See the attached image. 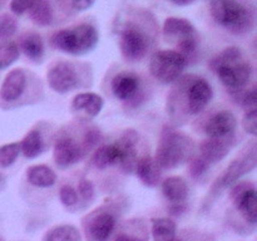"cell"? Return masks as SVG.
Returning <instances> with one entry per match:
<instances>
[{
    "instance_id": "cell-25",
    "label": "cell",
    "mask_w": 257,
    "mask_h": 241,
    "mask_svg": "<svg viewBox=\"0 0 257 241\" xmlns=\"http://www.w3.org/2000/svg\"><path fill=\"white\" fill-rule=\"evenodd\" d=\"M20 143V152L27 158H35L43 152V138L39 131L33 130L25 136Z\"/></svg>"
},
{
    "instance_id": "cell-42",
    "label": "cell",
    "mask_w": 257,
    "mask_h": 241,
    "mask_svg": "<svg viewBox=\"0 0 257 241\" xmlns=\"http://www.w3.org/2000/svg\"><path fill=\"white\" fill-rule=\"evenodd\" d=\"M114 241H143V240L140 237H136V236L127 235V233H119V235L115 237Z\"/></svg>"
},
{
    "instance_id": "cell-38",
    "label": "cell",
    "mask_w": 257,
    "mask_h": 241,
    "mask_svg": "<svg viewBox=\"0 0 257 241\" xmlns=\"http://www.w3.org/2000/svg\"><path fill=\"white\" fill-rule=\"evenodd\" d=\"M78 193L82 196L83 200L90 201L94 196V187L89 180H80L78 183Z\"/></svg>"
},
{
    "instance_id": "cell-41",
    "label": "cell",
    "mask_w": 257,
    "mask_h": 241,
    "mask_svg": "<svg viewBox=\"0 0 257 241\" xmlns=\"http://www.w3.org/2000/svg\"><path fill=\"white\" fill-rule=\"evenodd\" d=\"M99 140H100L99 133L95 132V131L93 130L90 131V132L87 135V137H85V143H88L89 146H93L95 145V143L99 142Z\"/></svg>"
},
{
    "instance_id": "cell-31",
    "label": "cell",
    "mask_w": 257,
    "mask_h": 241,
    "mask_svg": "<svg viewBox=\"0 0 257 241\" xmlns=\"http://www.w3.org/2000/svg\"><path fill=\"white\" fill-rule=\"evenodd\" d=\"M20 153V143L12 142L0 146V167L7 168L17 161Z\"/></svg>"
},
{
    "instance_id": "cell-43",
    "label": "cell",
    "mask_w": 257,
    "mask_h": 241,
    "mask_svg": "<svg viewBox=\"0 0 257 241\" xmlns=\"http://www.w3.org/2000/svg\"><path fill=\"white\" fill-rule=\"evenodd\" d=\"M170 2L173 3L175 5H178V7H186V5L195 3V0H170Z\"/></svg>"
},
{
    "instance_id": "cell-6",
    "label": "cell",
    "mask_w": 257,
    "mask_h": 241,
    "mask_svg": "<svg viewBox=\"0 0 257 241\" xmlns=\"http://www.w3.org/2000/svg\"><path fill=\"white\" fill-rule=\"evenodd\" d=\"M120 52L131 62L142 59L148 49V40L142 29L133 23H127L123 28L119 40Z\"/></svg>"
},
{
    "instance_id": "cell-20",
    "label": "cell",
    "mask_w": 257,
    "mask_h": 241,
    "mask_svg": "<svg viewBox=\"0 0 257 241\" xmlns=\"http://www.w3.org/2000/svg\"><path fill=\"white\" fill-rule=\"evenodd\" d=\"M115 226V220L112 213L102 212L95 216L90 223V235L95 241H107Z\"/></svg>"
},
{
    "instance_id": "cell-26",
    "label": "cell",
    "mask_w": 257,
    "mask_h": 241,
    "mask_svg": "<svg viewBox=\"0 0 257 241\" xmlns=\"http://www.w3.org/2000/svg\"><path fill=\"white\" fill-rule=\"evenodd\" d=\"M241 60H242V53H241L240 48L228 47L211 59L210 67L216 73L220 68L230 67Z\"/></svg>"
},
{
    "instance_id": "cell-12",
    "label": "cell",
    "mask_w": 257,
    "mask_h": 241,
    "mask_svg": "<svg viewBox=\"0 0 257 241\" xmlns=\"http://www.w3.org/2000/svg\"><path fill=\"white\" fill-rule=\"evenodd\" d=\"M83 151L72 138H59L54 145L53 157L59 168H68L82 158Z\"/></svg>"
},
{
    "instance_id": "cell-15",
    "label": "cell",
    "mask_w": 257,
    "mask_h": 241,
    "mask_svg": "<svg viewBox=\"0 0 257 241\" xmlns=\"http://www.w3.org/2000/svg\"><path fill=\"white\" fill-rule=\"evenodd\" d=\"M140 89V79L133 73H118L112 80V90L114 97L120 100H130Z\"/></svg>"
},
{
    "instance_id": "cell-24",
    "label": "cell",
    "mask_w": 257,
    "mask_h": 241,
    "mask_svg": "<svg viewBox=\"0 0 257 241\" xmlns=\"http://www.w3.org/2000/svg\"><path fill=\"white\" fill-rule=\"evenodd\" d=\"M177 226L171 218L160 217L153 220L152 236L155 241H172L176 237Z\"/></svg>"
},
{
    "instance_id": "cell-2",
    "label": "cell",
    "mask_w": 257,
    "mask_h": 241,
    "mask_svg": "<svg viewBox=\"0 0 257 241\" xmlns=\"http://www.w3.org/2000/svg\"><path fill=\"white\" fill-rule=\"evenodd\" d=\"M97 29L90 24H79L62 29L52 37V44L60 52L73 55L89 53L98 44Z\"/></svg>"
},
{
    "instance_id": "cell-4",
    "label": "cell",
    "mask_w": 257,
    "mask_h": 241,
    "mask_svg": "<svg viewBox=\"0 0 257 241\" xmlns=\"http://www.w3.org/2000/svg\"><path fill=\"white\" fill-rule=\"evenodd\" d=\"M163 34L168 42L177 45L180 49L178 52L186 59L197 50V30L188 19L178 17L167 18L163 23Z\"/></svg>"
},
{
    "instance_id": "cell-35",
    "label": "cell",
    "mask_w": 257,
    "mask_h": 241,
    "mask_svg": "<svg viewBox=\"0 0 257 241\" xmlns=\"http://www.w3.org/2000/svg\"><path fill=\"white\" fill-rule=\"evenodd\" d=\"M243 130L248 135L256 136L257 135V109L247 110L242 118Z\"/></svg>"
},
{
    "instance_id": "cell-40",
    "label": "cell",
    "mask_w": 257,
    "mask_h": 241,
    "mask_svg": "<svg viewBox=\"0 0 257 241\" xmlns=\"http://www.w3.org/2000/svg\"><path fill=\"white\" fill-rule=\"evenodd\" d=\"M94 3L95 0H72V7L77 12H85L90 7H93Z\"/></svg>"
},
{
    "instance_id": "cell-36",
    "label": "cell",
    "mask_w": 257,
    "mask_h": 241,
    "mask_svg": "<svg viewBox=\"0 0 257 241\" xmlns=\"http://www.w3.org/2000/svg\"><path fill=\"white\" fill-rule=\"evenodd\" d=\"M252 188H255V185L252 182H250V181H242V182L235 183L232 186V188H231L230 192V197L232 200V202L235 203L238 198L242 197L247 191L252 190Z\"/></svg>"
},
{
    "instance_id": "cell-21",
    "label": "cell",
    "mask_w": 257,
    "mask_h": 241,
    "mask_svg": "<svg viewBox=\"0 0 257 241\" xmlns=\"http://www.w3.org/2000/svg\"><path fill=\"white\" fill-rule=\"evenodd\" d=\"M28 181L35 187H52L57 181L54 171L47 165H35L28 168Z\"/></svg>"
},
{
    "instance_id": "cell-17",
    "label": "cell",
    "mask_w": 257,
    "mask_h": 241,
    "mask_svg": "<svg viewBox=\"0 0 257 241\" xmlns=\"http://www.w3.org/2000/svg\"><path fill=\"white\" fill-rule=\"evenodd\" d=\"M162 168L158 166L156 160L151 156H143L142 158L137 160L136 165V173L140 180L148 187H155L160 183L161 176H162Z\"/></svg>"
},
{
    "instance_id": "cell-10",
    "label": "cell",
    "mask_w": 257,
    "mask_h": 241,
    "mask_svg": "<svg viewBox=\"0 0 257 241\" xmlns=\"http://www.w3.org/2000/svg\"><path fill=\"white\" fill-rule=\"evenodd\" d=\"M212 88L205 79H196L188 87L187 108L191 114L202 112L212 99Z\"/></svg>"
},
{
    "instance_id": "cell-30",
    "label": "cell",
    "mask_w": 257,
    "mask_h": 241,
    "mask_svg": "<svg viewBox=\"0 0 257 241\" xmlns=\"http://www.w3.org/2000/svg\"><path fill=\"white\" fill-rule=\"evenodd\" d=\"M20 50L17 43L12 40H3L0 43V69L8 68L19 58Z\"/></svg>"
},
{
    "instance_id": "cell-5",
    "label": "cell",
    "mask_w": 257,
    "mask_h": 241,
    "mask_svg": "<svg viewBox=\"0 0 257 241\" xmlns=\"http://www.w3.org/2000/svg\"><path fill=\"white\" fill-rule=\"evenodd\" d=\"M187 59L177 50H158L150 62L151 74L161 83H172L180 78L185 70Z\"/></svg>"
},
{
    "instance_id": "cell-16",
    "label": "cell",
    "mask_w": 257,
    "mask_h": 241,
    "mask_svg": "<svg viewBox=\"0 0 257 241\" xmlns=\"http://www.w3.org/2000/svg\"><path fill=\"white\" fill-rule=\"evenodd\" d=\"M72 108L78 114L94 118L102 110L103 98L99 94H97V93H79V94H77L73 98Z\"/></svg>"
},
{
    "instance_id": "cell-23",
    "label": "cell",
    "mask_w": 257,
    "mask_h": 241,
    "mask_svg": "<svg viewBox=\"0 0 257 241\" xmlns=\"http://www.w3.org/2000/svg\"><path fill=\"white\" fill-rule=\"evenodd\" d=\"M233 205L241 212L242 217L247 222L256 223L257 221V197H256V188L247 191L242 197L238 198Z\"/></svg>"
},
{
    "instance_id": "cell-19",
    "label": "cell",
    "mask_w": 257,
    "mask_h": 241,
    "mask_svg": "<svg viewBox=\"0 0 257 241\" xmlns=\"http://www.w3.org/2000/svg\"><path fill=\"white\" fill-rule=\"evenodd\" d=\"M162 192L171 202H183L188 196V186L180 176H171L163 180Z\"/></svg>"
},
{
    "instance_id": "cell-27",
    "label": "cell",
    "mask_w": 257,
    "mask_h": 241,
    "mask_svg": "<svg viewBox=\"0 0 257 241\" xmlns=\"http://www.w3.org/2000/svg\"><path fill=\"white\" fill-rule=\"evenodd\" d=\"M29 17L35 24L47 27L53 22V10L47 0H34L29 10Z\"/></svg>"
},
{
    "instance_id": "cell-13",
    "label": "cell",
    "mask_w": 257,
    "mask_h": 241,
    "mask_svg": "<svg viewBox=\"0 0 257 241\" xmlns=\"http://www.w3.org/2000/svg\"><path fill=\"white\" fill-rule=\"evenodd\" d=\"M237 120L230 110H222L208 119L205 132L211 138H225L235 131Z\"/></svg>"
},
{
    "instance_id": "cell-3",
    "label": "cell",
    "mask_w": 257,
    "mask_h": 241,
    "mask_svg": "<svg viewBox=\"0 0 257 241\" xmlns=\"http://www.w3.org/2000/svg\"><path fill=\"white\" fill-rule=\"evenodd\" d=\"M210 12L216 23L236 34L250 32L252 15L237 0H211Z\"/></svg>"
},
{
    "instance_id": "cell-37",
    "label": "cell",
    "mask_w": 257,
    "mask_h": 241,
    "mask_svg": "<svg viewBox=\"0 0 257 241\" xmlns=\"http://www.w3.org/2000/svg\"><path fill=\"white\" fill-rule=\"evenodd\" d=\"M208 165H210V163H208L205 158L201 157V156L197 158H193L190 163V175L192 176L193 178H198L207 171Z\"/></svg>"
},
{
    "instance_id": "cell-7",
    "label": "cell",
    "mask_w": 257,
    "mask_h": 241,
    "mask_svg": "<svg viewBox=\"0 0 257 241\" xmlns=\"http://www.w3.org/2000/svg\"><path fill=\"white\" fill-rule=\"evenodd\" d=\"M218 78L228 89V92L232 93L238 92L243 89L250 82L251 75H252V67L248 62H238L236 64L230 65V67H223L216 72Z\"/></svg>"
},
{
    "instance_id": "cell-39",
    "label": "cell",
    "mask_w": 257,
    "mask_h": 241,
    "mask_svg": "<svg viewBox=\"0 0 257 241\" xmlns=\"http://www.w3.org/2000/svg\"><path fill=\"white\" fill-rule=\"evenodd\" d=\"M34 0H10V10L17 15H23L32 8Z\"/></svg>"
},
{
    "instance_id": "cell-14",
    "label": "cell",
    "mask_w": 257,
    "mask_h": 241,
    "mask_svg": "<svg viewBox=\"0 0 257 241\" xmlns=\"http://www.w3.org/2000/svg\"><path fill=\"white\" fill-rule=\"evenodd\" d=\"M25 84H27V77L22 69L17 68L10 70L0 87V98L7 102L17 100L24 92Z\"/></svg>"
},
{
    "instance_id": "cell-33",
    "label": "cell",
    "mask_w": 257,
    "mask_h": 241,
    "mask_svg": "<svg viewBox=\"0 0 257 241\" xmlns=\"http://www.w3.org/2000/svg\"><path fill=\"white\" fill-rule=\"evenodd\" d=\"M17 27L14 18L8 14L0 15V40H7L8 38L14 35Z\"/></svg>"
},
{
    "instance_id": "cell-22",
    "label": "cell",
    "mask_w": 257,
    "mask_h": 241,
    "mask_svg": "<svg viewBox=\"0 0 257 241\" xmlns=\"http://www.w3.org/2000/svg\"><path fill=\"white\" fill-rule=\"evenodd\" d=\"M119 157V150L115 146V143L105 145L94 151L92 156V163L94 167L99 168V170H104L109 166L118 165Z\"/></svg>"
},
{
    "instance_id": "cell-34",
    "label": "cell",
    "mask_w": 257,
    "mask_h": 241,
    "mask_svg": "<svg viewBox=\"0 0 257 241\" xmlns=\"http://www.w3.org/2000/svg\"><path fill=\"white\" fill-rule=\"evenodd\" d=\"M59 198L64 206H73L78 201V192L73 186L64 185L59 190Z\"/></svg>"
},
{
    "instance_id": "cell-8",
    "label": "cell",
    "mask_w": 257,
    "mask_h": 241,
    "mask_svg": "<svg viewBox=\"0 0 257 241\" xmlns=\"http://www.w3.org/2000/svg\"><path fill=\"white\" fill-rule=\"evenodd\" d=\"M48 84L54 92L64 94L74 89L79 83L74 67L69 63H57L49 69L47 75Z\"/></svg>"
},
{
    "instance_id": "cell-44",
    "label": "cell",
    "mask_w": 257,
    "mask_h": 241,
    "mask_svg": "<svg viewBox=\"0 0 257 241\" xmlns=\"http://www.w3.org/2000/svg\"><path fill=\"white\" fill-rule=\"evenodd\" d=\"M172 241H182V240H181V238H176V237H175Z\"/></svg>"
},
{
    "instance_id": "cell-1",
    "label": "cell",
    "mask_w": 257,
    "mask_h": 241,
    "mask_svg": "<svg viewBox=\"0 0 257 241\" xmlns=\"http://www.w3.org/2000/svg\"><path fill=\"white\" fill-rule=\"evenodd\" d=\"M195 143L188 136L177 131H163L156 151V162L162 170H173L192 158Z\"/></svg>"
},
{
    "instance_id": "cell-28",
    "label": "cell",
    "mask_w": 257,
    "mask_h": 241,
    "mask_svg": "<svg viewBox=\"0 0 257 241\" xmlns=\"http://www.w3.org/2000/svg\"><path fill=\"white\" fill-rule=\"evenodd\" d=\"M43 241H82V236L75 226L58 225L45 233Z\"/></svg>"
},
{
    "instance_id": "cell-29",
    "label": "cell",
    "mask_w": 257,
    "mask_h": 241,
    "mask_svg": "<svg viewBox=\"0 0 257 241\" xmlns=\"http://www.w3.org/2000/svg\"><path fill=\"white\" fill-rule=\"evenodd\" d=\"M20 48L24 54L32 60L40 59L44 53V43H43L42 37L37 33H30L25 35L20 43Z\"/></svg>"
},
{
    "instance_id": "cell-11",
    "label": "cell",
    "mask_w": 257,
    "mask_h": 241,
    "mask_svg": "<svg viewBox=\"0 0 257 241\" xmlns=\"http://www.w3.org/2000/svg\"><path fill=\"white\" fill-rule=\"evenodd\" d=\"M257 165V156H256V148L253 147L252 150L248 151L247 153L242 156V157L237 158V160L232 161L230 166L227 167L226 172L221 177V185L223 187H228V186L233 185L237 182L240 177L250 172L251 170L256 167Z\"/></svg>"
},
{
    "instance_id": "cell-18",
    "label": "cell",
    "mask_w": 257,
    "mask_h": 241,
    "mask_svg": "<svg viewBox=\"0 0 257 241\" xmlns=\"http://www.w3.org/2000/svg\"><path fill=\"white\" fill-rule=\"evenodd\" d=\"M201 157L208 163H216L222 161L230 152V145L223 138H208L200 145Z\"/></svg>"
},
{
    "instance_id": "cell-32",
    "label": "cell",
    "mask_w": 257,
    "mask_h": 241,
    "mask_svg": "<svg viewBox=\"0 0 257 241\" xmlns=\"http://www.w3.org/2000/svg\"><path fill=\"white\" fill-rule=\"evenodd\" d=\"M232 95L236 98V102H238V104L245 108L246 110L257 109V94L255 88L247 90L241 89L238 92L232 93Z\"/></svg>"
},
{
    "instance_id": "cell-9",
    "label": "cell",
    "mask_w": 257,
    "mask_h": 241,
    "mask_svg": "<svg viewBox=\"0 0 257 241\" xmlns=\"http://www.w3.org/2000/svg\"><path fill=\"white\" fill-rule=\"evenodd\" d=\"M138 143V133L135 130H127L123 132L119 140L115 142V146L119 150V162L124 172L131 173L136 170L137 165V155H136V146Z\"/></svg>"
}]
</instances>
